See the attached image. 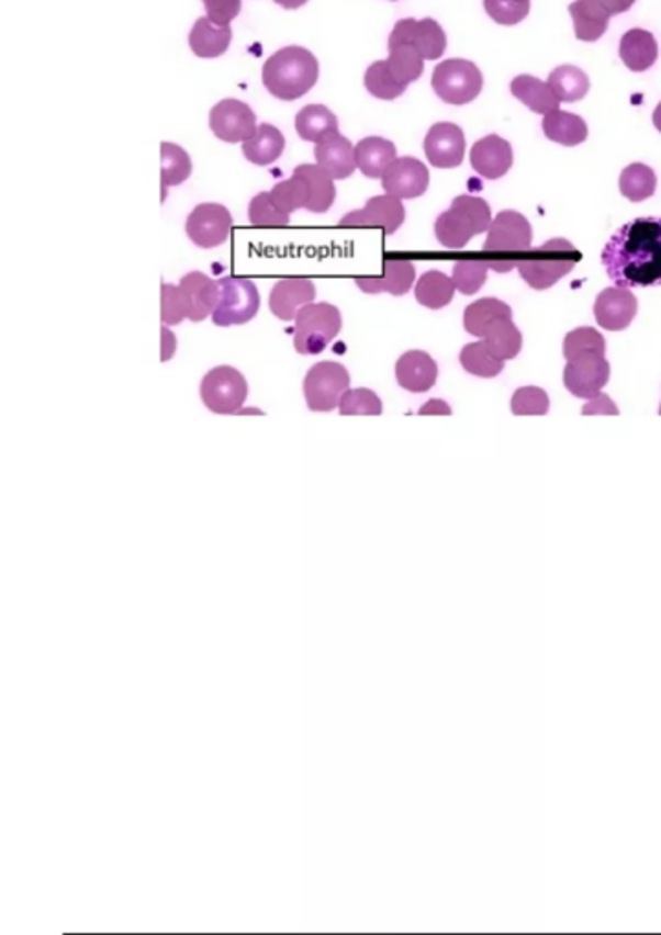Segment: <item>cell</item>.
I'll list each match as a JSON object with an SVG mask.
<instances>
[{
	"label": "cell",
	"instance_id": "23",
	"mask_svg": "<svg viewBox=\"0 0 661 935\" xmlns=\"http://www.w3.org/2000/svg\"><path fill=\"white\" fill-rule=\"evenodd\" d=\"M397 385L413 394H422L436 385L438 367L429 353L422 350L403 353L396 363Z\"/></svg>",
	"mask_w": 661,
	"mask_h": 935
},
{
	"label": "cell",
	"instance_id": "24",
	"mask_svg": "<svg viewBox=\"0 0 661 935\" xmlns=\"http://www.w3.org/2000/svg\"><path fill=\"white\" fill-rule=\"evenodd\" d=\"M178 286L182 290L183 298L188 303L189 320L200 323L211 317L219 297V282L200 271H191L182 277Z\"/></svg>",
	"mask_w": 661,
	"mask_h": 935
},
{
	"label": "cell",
	"instance_id": "11",
	"mask_svg": "<svg viewBox=\"0 0 661 935\" xmlns=\"http://www.w3.org/2000/svg\"><path fill=\"white\" fill-rule=\"evenodd\" d=\"M610 380V364L605 353L584 352L570 359L564 367V386L572 396L592 399L601 394Z\"/></svg>",
	"mask_w": 661,
	"mask_h": 935
},
{
	"label": "cell",
	"instance_id": "6",
	"mask_svg": "<svg viewBox=\"0 0 661 935\" xmlns=\"http://www.w3.org/2000/svg\"><path fill=\"white\" fill-rule=\"evenodd\" d=\"M341 326V312L334 304H306L295 317L293 347L301 356H320L336 339Z\"/></svg>",
	"mask_w": 661,
	"mask_h": 935
},
{
	"label": "cell",
	"instance_id": "39",
	"mask_svg": "<svg viewBox=\"0 0 661 935\" xmlns=\"http://www.w3.org/2000/svg\"><path fill=\"white\" fill-rule=\"evenodd\" d=\"M548 85L556 92L559 101H567V103L583 100L590 89L589 76L581 68L570 67V65L556 68L548 78Z\"/></svg>",
	"mask_w": 661,
	"mask_h": 935
},
{
	"label": "cell",
	"instance_id": "37",
	"mask_svg": "<svg viewBox=\"0 0 661 935\" xmlns=\"http://www.w3.org/2000/svg\"><path fill=\"white\" fill-rule=\"evenodd\" d=\"M193 172V161L180 145L161 144V200H166L169 188L186 182Z\"/></svg>",
	"mask_w": 661,
	"mask_h": 935
},
{
	"label": "cell",
	"instance_id": "36",
	"mask_svg": "<svg viewBox=\"0 0 661 935\" xmlns=\"http://www.w3.org/2000/svg\"><path fill=\"white\" fill-rule=\"evenodd\" d=\"M455 290H457V286H455L451 277H447L441 271H427L416 284L414 295H416V301L425 308L440 309L451 303L452 297H455Z\"/></svg>",
	"mask_w": 661,
	"mask_h": 935
},
{
	"label": "cell",
	"instance_id": "48",
	"mask_svg": "<svg viewBox=\"0 0 661 935\" xmlns=\"http://www.w3.org/2000/svg\"><path fill=\"white\" fill-rule=\"evenodd\" d=\"M550 410V397L539 386H523L512 397L515 416H545Z\"/></svg>",
	"mask_w": 661,
	"mask_h": 935
},
{
	"label": "cell",
	"instance_id": "4",
	"mask_svg": "<svg viewBox=\"0 0 661 935\" xmlns=\"http://www.w3.org/2000/svg\"><path fill=\"white\" fill-rule=\"evenodd\" d=\"M531 246V226L517 211H502L491 222L485 238V254L496 255L488 260L491 270L507 273L520 262L518 255L526 254Z\"/></svg>",
	"mask_w": 661,
	"mask_h": 935
},
{
	"label": "cell",
	"instance_id": "15",
	"mask_svg": "<svg viewBox=\"0 0 661 935\" xmlns=\"http://www.w3.org/2000/svg\"><path fill=\"white\" fill-rule=\"evenodd\" d=\"M381 185L394 199H418L429 188V171L416 158H396L381 177Z\"/></svg>",
	"mask_w": 661,
	"mask_h": 935
},
{
	"label": "cell",
	"instance_id": "18",
	"mask_svg": "<svg viewBox=\"0 0 661 935\" xmlns=\"http://www.w3.org/2000/svg\"><path fill=\"white\" fill-rule=\"evenodd\" d=\"M403 222H405V207L402 200L385 194V196L370 199L363 210L352 211L343 216L341 226L383 227L386 235H394L402 227Z\"/></svg>",
	"mask_w": 661,
	"mask_h": 935
},
{
	"label": "cell",
	"instance_id": "57",
	"mask_svg": "<svg viewBox=\"0 0 661 935\" xmlns=\"http://www.w3.org/2000/svg\"><path fill=\"white\" fill-rule=\"evenodd\" d=\"M652 122H654V127L661 133V103L656 106L654 114H652Z\"/></svg>",
	"mask_w": 661,
	"mask_h": 935
},
{
	"label": "cell",
	"instance_id": "12",
	"mask_svg": "<svg viewBox=\"0 0 661 935\" xmlns=\"http://www.w3.org/2000/svg\"><path fill=\"white\" fill-rule=\"evenodd\" d=\"M232 213L221 204H200L186 222L189 240L202 249L219 248L232 233Z\"/></svg>",
	"mask_w": 661,
	"mask_h": 935
},
{
	"label": "cell",
	"instance_id": "7",
	"mask_svg": "<svg viewBox=\"0 0 661 935\" xmlns=\"http://www.w3.org/2000/svg\"><path fill=\"white\" fill-rule=\"evenodd\" d=\"M219 297L211 320L221 328L246 325L259 314L260 295L254 281L243 277L219 279Z\"/></svg>",
	"mask_w": 661,
	"mask_h": 935
},
{
	"label": "cell",
	"instance_id": "31",
	"mask_svg": "<svg viewBox=\"0 0 661 935\" xmlns=\"http://www.w3.org/2000/svg\"><path fill=\"white\" fill-rule=\"evenodd\" d=\"M542 131H545L546 138L556 142V144L564 145V147H578V145L583 144L584 139L589 138V127H586L583 117L561 111V109L546 114L545 120H542Z\"/></svg>",
	"mask_w": 661,
	"mask_h": 935
},
{
	"label": "cell",
	"instance_id": "44",
	"mask_svg": "<svg viewBox=\"0 0 661 935\" xmlns=\"http://www.w3.org/2000/svg\"><path fill=\"white\" fill-rule=\"evenodd\" d=\"M490 264L488 260H458L452 268V282L463 295H474L484 286Z\"/></svg>",
	"mask_w": 661,
	"mask_h": 935
},
{
	"label": "cell",
	"instance_id": "58",
	"mask_svg": "<svg viewBox=\"0 0 661 935\" xmlns=\"http://www.w3.org/2000/svg\"><path fill=\"white\" fill-rule=\"evenodd\" d=\"M660 414H661V405H660Z\"/></svg>",
	"mask_w": 661,
	"mask_h": 935
},
{
	"label": "cell",
	"instance_id": "56",
	"mask_svg": "<svg viewBox=\"0 0 661 935\" xmlns=\"http://www.w3.org/2000/svg\"><path fill=\"white\" fill-rule=\"evenodd\" d=\"M277 4L282 8H287V10H295V8H301L309 2V0H276Z\"/></svg>",
	"mask_w": 661,
	"mask_h": 935
},
{
	"label": "cell",
	"instance_id": "55",
	"mask_svg": "<svg viewBox=\"0 0 661 935\" xmlns=\"http://www.w3.org/2000/svg\"><path fill=\"white\" fill-rule=\"evenodd\" d=\"M419 414H446V416H449L451 407L441 399H430V402L425 403L424 407L419 408Z\"/></svg>",
	"mask_w": 661,
	"mask_h": 935
},
{
	"label": "cell",
	"instance_id": "20",
	"mask_svg": "<svg viewBox=\"0 0 661 935\" xmlns=\"http://www.w3.org/2000/svg\"><path fill=\"white\" fill-rule=\"evenodd\" d=\"M314 155L317 166L323 167L334 180L352 177L354 171L358 169L356 147L341 136L339 131L328 134L320 144H315Z\"/></svg>",
	"mask_w": 661,
	"mask_h": 935
},
{
	"label": "cell",
	"instance_id": "41",
	"mask_svg": "<svg viewBox=\"0 0 661 935\" xmlns=\"http://www.w3.org/2000/svg\"><path fill=\"white\" fill-rule=\"evenodd\" d=\"M460 364L468 374L485 378V380L496 378L504 370V361L495 358L484 341L466 345L460 352Z\"/></svg>",
	"mask_w": 661,
	"mask_h": 935
},
{
	"label": "cell",
	"instance_id": "29",
	"mask_svg": "<svg viewBox=\"0 0 661 935\" xmlns=\"http://www.w3.org/2000/svg\"><path fill=\"white\" fill-rule=\"evenodd\" d=\"M509 90L518 101H523L524 105L528 106L529 111H534L535 114H545L546 116V114L557 111L561 105V101L551 90L550 85L534 78V76H528V74H523V76L513 79Z\"/></svg>",
	"mask_w": 661,
	"mask_h": 935
},
{
	"label": "cell",
	"instance_id": "28",
	"mask_svg": "<svg viewBox=\"0 0 661 935\" xmlns=\"http://www.w3.org/2000/svg\"><path fill=\"white\" fill-rule=\"evenodd\" d=\"M394 160H396V147L389 139L370 136L356 145L358 169L367 178L376 180L383 177Z\"/></svg>",
	"mask_w": 661,
	"mask_h": 935
},
{
	"label": "cell",
	"instance_id": "25",
	"mask_svg": "<svg viewBox=\"0 0 661 935\" xmlns=\"http://www.w3.org/2000/svg\"><path fill=\"white\" fill-rule=\"evenodd\" d=\"M232 43L229 24H216L210 18H202L194 23L189 34V46L194 56L202 59H215L226 54Z\"/></svg>",
	"mask_w": 661,
	"mask_h": 935
},
{
	"label": "cell",
	"instance_id": "16",
	"mask_svg": "<svg viewBox=\"0 0 661 935\" xmlns=\"http://www.w3.org/2000/svg\"><path fill=\"white\" fill-rule=\"evenodd\" d=\"M425 156L436 169H455L466 155V136L455 123H436L424 142Z\"/></svg>",
	"mask_w": 661,
	"mask_h": 935
},
{
	"label": "cell",
	"instance_id": "53",
	"mask_svg": "<svg viewBox=\"0 0 661 935\" xmlns=\"http://www.w3.org/2000/svg\"><path fill=\"white\" fill-rule=\"evenodd\" d=\"M600 2L610 15H619V13L628 12L636 0H600Z\"/></svg>",
	"mask_w": 661,
	"mask_h": 935
},
{
	"label": "cell",
	"instance_id": "35",
	"mask_svg": "<svg viewBox=\"0 0 661 935\" xmlns=\"http://www.w3.org/2000/svg\"><path fill=\"white\" fill-rule=\"evenodd\" d=\"M295 131L304 142L320 144L328 134L337 133V117L325 105L304 106L295 117Z\"/></svg>",
	"mask_w": 661,
	"mask_h": 935
},
{
	"label": "cell",
	"instance_id": "1",
	"mask_svg": "<svg viewBox=\"0 0 661 935\" xmlns=\"http://www.w3.org/2000/svg\"><path fill=\"white\" fill-rule=\"evenodd\" d=\"M601 262L616 286H661V218L643 216L619 227L606 243Z\"/></svg>",
	"mask_w": 661,
	"mask_h": 935
},
{
	"label": "cell",
	"instance_id": "50",
	"mask_svg": "<svg viewBox=\"0 0 661 935\" xmlns=\"http://www.w3.org/2000/svg\"><path fill=\"white\" fill-rule=\"evenodd\" d=\"M188 303L182 290L175 284H161V323L167 326L180 325L188 319Z\"/></svg>",
	"mask_w": 661,
	"mask_h": 935
},
{
	"label": "cell",
	"instance_id": "40",
	"mask_svg": "<svg viewBox=\"0 0 661 935\" xmlns=\"http://www.w3.org/2000/svg\"><path fill=\"white\" fill-rule=\"evenodd\" d=\"M656 172L643 164H632L623 169L619 191L630 202H643L656 193Z\"/></svg>",
	"mask_w": 661,
	"mask_h": 935
},
{
	"label": "cell",
	"instance_id": "17",
	"mask_svg": "<svg viewBox=\"0 0 661 935\" xmlns=\"http://www.w3.org/2000/svg\"><path fill=\"white\" fill-rule=\"evenodd\" d=\"M636 314H638V301L628 288H606L595 298V320L605 330H627Z\"/></svg>",
	"mask_w": 661,
	"mask_h": 935
},
{
	"label": "cell",
	"instance_id": "34",
	"mask_svg": "<svg viewBox=\"0 0 661 935\" xmlns=\"http://www.w3.org/2000/svg\"><path fill=\"white\" fill-rule=\"evenodd\" d=\"M385 61L392 76L403 87H408L424 74V57L407 43H389V59Z\"/></svg>",
	"mask_w": 661,
	"mask_h": 935
},
{
	"label": "cell",
	"instance_id": "14",
	"mask_svg": "<svg viewBox=\"0 0 661 935\" xmlns=\"http://www.w3.org/2000/svg\"><path fill=\"white\" fill-rule=\"evenodd\" d=\"M389 43H407V45L414 46L424 59L435 61V59H440L444 56L447 37L440 24L433 19H424V21L403 19L392 30Z\"/></svg>",
	"mask_w": 661,
	"mask_h": 935
},
{
	"label": "cell",
	"instance_id": "8",
	"mask_svg": "<svg viewBox=\"0 0 661 935\" xmlns=\"http://www.w3.org/2000/svg\"><path fill=\"white\" fill-rule=\"evenodd\" d=\"M484 78L474 63L447 59L433 72V89L449 105H468L479 98Z\"/></svg>",
	"mask_w": 661,
	"mask_h": 935
},
{
	"label": "cell",
	"instance_id": "21",
	"mask_svg": "<svg viewBox=\"0 0 661 935\" xmlns=\"http://www.w3.org/2000/svg\"><path fill=\"white\" fill-rule=\"evenodd\" d=\"M471 166L480 177L488 180H498L504 177L513 166L512 145L501 136H485L473 145L471 149Z\"/></svg>",
	"mask_w": 661,
	"mask_h": 935
},
{
	"label": "cell",
	"instance_id": "27",
	"mask_svg": "<svg viewBox=\"0 0 661 935\" xmlns=\"http://www.w3.org/2000/svg\"><path fill=\"white\" fill-rule=\"evenodd\" d=\"M619 56L625 67L632 72H645L658 59V43L647 30H628L619 43Z\"/></svg>",
	"mask_w": 661,
	"mask_h": 935
},
{
	"label": "cell",
	"instance_id": "43",
	"mask_svg": "<svg viewBox=\"0 0 661 935\" xmlns=\"http://www.w3.org/2000/svg\"><path fill=\"white\" fill-rule=\"evenodd\" d=\"M365 87L374 98L385 101L396 100L407 89L402 83H397V79L386 67V61H376L374 65H370L365 74Z\"/></svg>",
	"mask_w": 661,
	"mask_h": 935
},
{
	"label": "cell",
	"instance_id": "47",
	"mask_svg": "<svg viewBox=\"0 0 661 935\" xmlns=\"http://www.w3.org/2000/svg\"><path fill=\"white\" fill-rule=\"evenodd\" d=\"M584 352H606L605 337L601 336L600 331L594 330V328H590V326L570 331L564 337V345H562V353H564L567 361L578 358V356Z\"/></svg>",
	"mask_w": 661,
	"mask_h": 935
},
{
	"label": "cell",
	"instance_id": "10",
	"mask_svg": "<svg viewBox=\"0 0 661 935\" xmlns=\"http://www.w3.org/2000/svg\"><path fill=\"white\" fill-rule=\"evenodd\" d=\"M200 397L211 413H240L248 397V381L233 367H216L200 383Z\"/></svg>",
	"mask_w": 661,
	"mask_h": 935
},
{
	"label": "cell",
	"instance_id": "52",
	"mask_svg": "<svg viewBox=\"0 0 661 935\" xmlns=\"http://www.w3.org/2000/svg\"><path fill=\"white\" fill-rule=\"evenodd\" d=\"M583 414L584 416H590V414H614V416H617L619 410H617L610 397L606 396V394H597V396L592 397L584 405Z\"/></svg>",
	"mask_w": 661,
	"mask_h": 935
},
{
	"label": "cell",
	"instance_id": "3",
	"mask_svg": "<svg viewBox=\"0 0 661 935\" xmlns=\"http://www.w3.org/2000/svg\"><path fill=\"white\" fill-rule=\"evenodd\" d=\"M491 207L484 199L462 194L452 200L451 207L438 216L435 235L447 249H462L471 238L490 229Z\"/></svg>",
	"mask_w": 661,
	"mask_h": 935
},
{
	"label": "cell",
	"instance_id": "49",
	"mask_svg": "<svg viewBox=\"0 0 661 935\" xmlns=\"http://www.w3.org/2000/svg\"><path fill=\"white\" fill-rule=\"evenodd\" d=\"M484 8L495 23L513 26L528 18L529 0H484Z\"/></svg>",
	"mask_w": 661,
	"mask_h": 935
},
{
	"label": "cell",
	"instance_id": "9",
	"mask_svg": "<svg viewBox=\"0 0 661 935\" xmlns=\"http://www.w3.org/2000/svg\"><path fill=\"white\" fill-rule=\"evenodd\" d=\"M350 388V374L336 361H321L304 378V399L314 413H330L339 407L343 394Z\"/></svg>",
	"mask_w": 661,
	"mask_h": 935
},
{
	"label": "cell",
	"instance_id": "30",
	"mask_svg": "<svg viewBox=\"0 0 661 935\" xmlns=\"http://www.w3.org/2000/svg\"><path fill=\"white\" fill-rule=\"evenodd\" d=\"M284 136L279 128L268 123H262L257 128L254 138L244 142L243 153L246 160L251 161L255 166L266 167L271 166L273 161L281 158L284 153Z\"/></svg>",
	"mask_w": 661,
	"mask_h": 935
},
{
	"label": "cell",
	"instance_id": "45",
	"mask_svg": "<svg viewBox=\"0 0 661 935\" xmlns=\"http://www.w3.org/2000/svg\"><path fill=\"white\" fill-rule=\"evenodd\" d=\"M341 416H380L383 403L370 388H348L339 402Z\"/></svg>",
	"mask_w": 661,
	"mask_h": 935
},
{
	"label": "cell",
	"instance_id": "13",
	"mask_svg": "<svg viewBox=\"0 0 661 935\" xmlns=\"http://www.w3.org/2000/svg\"><path fill=\"white\" fill-rule=\"evenodd\" d=\"M210 127L226 144L248 142L257 133V117L251 106L238 100H224L211 109Z\"/></svg>",
	"mask_w": 661,
	"mask_h": 935
},
{
	"label": "cell",
	"instance_id": "5",
	"mask_svg": "<svg viewBox=\"0 0 661 935\" xmlns=\"http://www.w3.org/2000/svg\"><path fill=\"white\" fill-rule=\"evenodd\" d=\"M581 254L567 238H551L540 248L534 249L528 257L518 262V273L534 290H548L556 286L562 277H567L575 268Z\"/></svg>",
	"mask_w": 661,
	"mask_h": 935
},
{
	"label": "cell",
	"instance_id": "33",
	"mask_svg": "<svg viewBox=\"0 0 661 935\" xmlns=\"http://www.w3.org/2000/svg\"><path fill=\"white\" fill-rule=\"evenodd\" d=\"M293 172L301 174L306 180V183H309L310 202L306 211L315 213V215H321V213H326V211L330 210L332 205H334V200H336L334 178L323 167L312 166V164L299 166Z\"/></svg>",
	"mask_w": 661,
	"mask_h": 935
},
{
	"label": "cell",
	"instance_id": "26",
	"mask_svg": "<svg viewBox=\"0 0 661 935\" xmlns=\"http://www.w3.org/2000/svg\"><path fill=\"white\" fill-rule=\"evenodd\" d=\"M575 37L584 43H595L608 29L610 13L606 12L600 0H575L570 4Z\"/></svg>",
	"mask_w": 661,
	"mask_h": 935
},
{
	"label": "cell",
	"instance_id": "46",
	"mask_svg": "<svg viewBox=\"0 0 661 935\" xmlns=\"http://www.w3.org/2000/svg\"><path fill=\"white\" fill-rule=\"evenodd\" d=\"M248 218L257 227H281L290 224V215L273 202L270 193H259L249 202Z\"/></svg>",
	"mask_w": 661,
	"mask_h": 935
},
{
	"label": "cell",
	"instance_id": "22",
	"mask_svg": "<svg viewBox=\"0 0 661 935\" xmlns=\"http://www.w3.org/2000/svg\"><path fill=\"white\" fill-rule=\"evenodd\" d=\"M416 279V270L411 260L386 259L383 262V275L358 277L356 284L359 290L370 295L376 293H391V295H405L413 288Z\"/></svg>",
	"mask_w": 661,
	"mask_h": 935
},
{
	"label": "cell",
	"instance_id": "38",
	"mask_svg": "<svg viewBox=\"0 0 661 935\" xmlns=\"http://www.w3.org/2000/svg\"><path fill=\"white\" fill-rule=\"evenodd\" d=\"M484 342L495 358L502 359L504 363L509 359L517 358L523 348V334L512 319L496 320L484 336Z\"/></svg>",
	"mask_w": 661,
	"mask_h": 935
},
{
	"label": "cell",
	"instance_id": "54",
	"mask_svg": "<svg viewBox=\"0 0 661 935\" xmlns=\"http://www.w3.org/2000/svg\"><path fill=\"white\" fill-rule=\"evenodd\" d=\"M175 352V336L167 328H161V361H169Z\"/></svg>",
	"mask_w": 661,
	"mask_h": 935
},
{
	"label": "cell",
	"instance_id": "42",
	"mask_svg": "<svg viewBox=\"0 0 661 935\" xmlns=\"http://www.w3.org/2000/svg\"><path fill=\"white\" fill-rule=\"evenodd\" d=\"M270 194L273 202L288 215H292L293 211L309 207V183L298 172H293L290 180L277 183L276 188L271 189Z\"/></svg>",
	"mask_w": 661,
	"mask_h": 935
},
{
	"label": "cell",
	"instance_id": "32",
	"mask_svg": "<svg viewBox=\"0 0 661 935\" xmlns=\"http://www.w3.org/2000/svg\"><path fill=\"white\" fill-rule=\"evenodd\" d=\"M501 319H512V308L498 298H480L463 312V328L469 336L484 339L491 326Z\"/></svg>",
	"mask_w": 661,
	"mask_h": 935
},
{
	"label": "cell",
	"instance_id": "19",
	"mask_svg": "<svg viewBox=\"0 0 661 935\" xmlns=\"http://www.w3.org/2000/svg\"><path fill=\"white\" fill-rule=\"evenodd\" d=\"M315 301L314 282L304 277H292L277 282L270 293L271 314L277 319L295 320L299 309Z\"/></svg>",
	"mask_w": 661,
	"mask_h": 935
},
{
	"label": "cell",
	"instance_id": "2",
	"mask_svg": "<svg viewBox=\"0 0 661 935\" xmlns=\"http://www.w3.org/2000/svg\"><path fill=\"white\" fill-rule=\"evenodd\" d=\"M320 78V63L303 46L276 52L262 67V83L277 100L295 101L309 94Z\"/></svg>",
	"mask_w": 661,
	"mask_h": 935
},
{
	"label": "cell",
	"instance_id": "51",
	"mask_svg": "<svg viewBox=\"0 0 661 935\" xmlns=\"http://www.w3.org/2000/svg\"><path fill=\"white\" fill-rule=\"evenodd\" d=\"M208 18L216 24H229L243 8L240 0H202Z\"/></svg>",
	"mask_w": 661,
	"mask_h": 935
}]
</instances>
